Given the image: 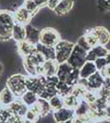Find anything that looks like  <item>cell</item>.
<instances>
[{
  "label": "cell",
  "mask_w": 110,
  "mask_h": 123,
  "mask_svg": "<svg viewBox=\"0 0 110 123\" xmlns=\"http://www.w3.org/2000/svg\"><path fill=\"white\" fill-rule=\"evenodd\" d=\"M31 1H35V0H31Z\"/></svg>",
  "instance_id": "cell-44"
},
{
  "label": "cell",
  "mask_w": 110,
  "mask_h": 123,
  "mask_svg": "<svg viewBox=\"0 0 110 123\" xmlns=\"http://www.w3.org/2000/svg\"><path fill=\"white\" fill-rule=\"evenodd\" d=\"M26 86L28 91L35 93L39 96L45 88V76H26Z\"/></svg>",
  "instance_id": "cell-8"
},
{
  "label": "cell",
  "mask_w": 110,
  "mask_h": 123,
  "mask_svg": "<svg viewBox=\"0 0 110 123\" xmlns=\"http://www.w3.org/2000/svg\"><path fill=\"white\" fill-rule=\"evenodd\" d=\"M61 40L59 33L52 27H46L40 31L39 34V43L48 47L54 48Z\"/></svg>",
  "instance_id": "cell-6"
},
{
  "label": "cell",
  "mask_w": 110,
  "mask_h": 123,
  "mask_svg": "<svg viewBox=\"0 0 110 123\" xmlns=\"http://www.w3.org/2000/svg\"><path fill=\"white\" fill-rule=\"evenodd\" d=\"M56 90L59 96L64 98L67 95L72 94L73 86H70L67 83L63 82V81H59L58 84L56 85Z\"/></svg>",
  "instance_id": "cell-24"
},
{
  "label": "cell",
  "mask_w": 110,
  "mask_h": 123,
  "mask_svg": "<svg viewBox=\"0 0 110 123\" xmlns=\"http://www.w3.org/2000/svg\"><path fill=\"white\" fill-rule=\"evenodd\" d=\"M35 3H36V5L39 8H41L45 6H47L48 0H35Z\"/></svg>",
  "instance_id": "cell-38"
},
{
  "label": "cell",
  "mask_w": 110,
  "mask_h": 123,
  "mask_svg": "<svg viewBox=\"0 0 110 123\" xmlns=\"http://www.w3.org/2000/svg\"><path fill=\"white\" fill-rule=\"evenodd\" d=\"M90 110H91L90 104L86 101L81 99L80 104L77 107V108L75 109V116L78 117H82L90 112Z\"/></svg>",
  "instance_id": "cell-27"
},
{
  "label": "cell",
  "mask_w": 110,
  "mask_h": 123,
  "mask_svg": "<svg viewBox=\"0 0 110 123\" xmlns=\"http://www.w3.org/2000/svg\"><path fill=\"white\" fill-rule=\"evenodd\" d=\"M26 40L29 41L33 44L36 45L37 43L39 42V34H40V31L35 28V26L31 25V24H28L26 25Z\"/></svg>",
  "instance_id": "cell-18"
},
{
  "label": "cell",
  "mask_w": 110,
  "mask_h": 123,
  "mask_svg": "<svg viewBox=\"0 0 110 123\" xmlns=\"http://www.w3.org/2000/svg\"><path fill=\"white\" fill-rule=\"evenodd\" d=\"M17 51L19 54L24 58L32 54L33 53L36 52V45L25 39V40L17 43Z\"/></svg>",
  "instance_id": "cell-15"
},
{
  "label": "cell",
  "mask_w": 110,
  "mask_h": 123,
  "mask_svg": "<svg viewBox=\"0 0 110 123\" xmlns=\"http://www.w3.org/2000/svg\"><path fill=\"white\" fill-rule=\"evenodd\" d=\"M59 80L58 76H45V86L46 87H53L56 88V85L58 84Z\"/></svg>",
  "instance_id": "cell-32"
},
{
  "label": "cell",
  "mask_w": 110,
  "mask_h": 123,
  "mask_svg": "<svg viewBox=\"0 0 110 123\" xmlns=\"http://www.w3.org/2000/svg\"><path fill=\"white\" fill-rule=\"evenodd\" d=\"M39 96L35 93L31 92V91H26V92L21 96V99L22 100V102L25 104L28 108H31V106H33L34 104L38 101Z\"/></svg>",
  "instance_id": "cell-25"
},
{
  "label": "cell",
  "mask_w": 110,
  "mask_h": 123,
  "mask_svg": "<svg viewBox=\"0 0 110 123\" xmlns=\"http://www.w3.org/2000/svg\"><path fill=\"white\" fill-rule=\"evenodd\" d=\"M56 76L59 81H63L70 86L74 87L80 80V71L79 69L74 68L67 62H63L58 65Z\"/></svg>",
  "instance_id": "cell-1"
},
{
  "label": "cell",
  "mask_w": 110,
  "mask_h": 123,
  "mask_svg": "<svg viewBox=\"0 0 110 123\" xmlns=\"http://www.w3.org/2000/svg\"><path fill=\"white\" fill-rule=\"evenodd\" d=\"M16 99H17L16 96L7 86H5L0 92V103L4 107H8Z\"/></svg>",
  "instance_id": "cell-22"
},
{
  "label": "cell",
  "mask_w": 110,
  "mask_h": 123,
  "mask_svg": "<svg viewBox=\"0 0 110 123\" xmlns=\"http://www.w3.org/2000/svg\"><path fill=\"white\" fill-rule=\"evenodd\" d=\"M3 64H2V63L0 62V76H1L2 73H3Z\"/></svg>",
  "instance_id": "cell-41"
},
{
  "label": "cell",
  "mask_w": 110,
  "mask_h": 123,
  "mask_svg": "<svg viewBox=\"0 0 110 123\" xmlns=\"http://www.w3.org/2000/svg\"><path fill=\"white\" fill-rule=\"evenodd\" d=\"M108 52H109V50L104 46H102V45L98 44L95 47H92L91 50L87 52L86 61L95 62L98 58L105 57Z\"/></svg>",
  "instance_id": "cell-14"
},
{
  "label": "cell",
  "mask_w": 110,
  "mask_h": 123,
  "mask_svg": "<svg viewBox=\"0 0 110 123\" xmlns=\"http://www.w3.org/2000/svg\"><path fill=\"white\" fill-rule=\"evenodd\" d=\"M46 60L39 52H35L32 54L24 57L23 64L26 71L30 76H40L42 65Z\"/></svg>",
  "instance_id": "cell-3"
},
{
  "label": "cell",
  "mask_w": 110,
  "mask_h": 123,
  "mask_svg": "<svg viewBox=\"0 0 110 123\" xmlns=\"http://www.w3.org/2000/svg\"><path fill=\"white\" fill-rule=\"evenodd\" d=\"M14 25L13 12L7 10H0V41H7L12 39Z\"/></svg>",
  "instance_id": "cell-2"
},
{
  "label": "cell",
  "mask_w": 110,
  "mask_h": 123,
  "mask_svg": "<svg viewBox=\"0 0 110 123\" xmlns=\"http://www.w3.org/2000/svg\"><path fill=\"white\" fill-rule=\"evenodd\" d=\"M93 31L95 32L98 39V43L99 45L106 46L110 41V32L104 26H96L93 28Z\"/></svg>",
  "instance_id": "cell-16"
},
{
  "label": "cell",
  "mask_w": 110,
  "mask_h": 123,
  "mask_svg": "<svg viewBox=\"0 0 110 123\" xmlns=\"http://www.w3.org/2000/svg\"><path fill=\"white\" fill-rule=\"evenodd\" d=\"M75 117V110L63 107V108L53 112V119L56 123H63L71 120Z\"/></svg>",
  "instance_id": "cell-12"
},
{
  "label": "cell",
  "mask_w": 110,
  "mask_h": 123,
  "mask_svg": "<svg viewBox=\"0 0 110 123\" xmlns=\"http://www.w3.org/2000/svg\"><path fill=\"white\" fill-rule=\"evenodd\" d=\"M13 17H14L15 23L26 25L28 24H30L34 16L28 10L26 9L25 7L22 5L21 7H20L18 9L14 12Z\"/></svg>",
  "instance_id": "cell-10"
},
{
  "label": "cell",
  "mask_w": 110,
  "mask_h": 123,
  "mask_svg": "<svg viewBox=\"0 0 110 123\" xmlns=\"http://www.w3.org/2000/svg\"><path fill=\"white\" fill-rule=\"evenodd\" d=\"M49 103L51 107V110L53 111V112L59 110V109L63 108L64 107V104H63V98H62L58 94H56L55 96L51 98L49 100Z\"/></svg>",
  "instance_id": "cell-28"
},
{
  "label": "cell",
  "mask_w": 110,
  "mask_h": 123,
  "mask_svg": "<svg viewBox=\"0 0 110 123\" xmlns=\"http://www.w3.org/2000/svg\"><path fill=\"white\" fill-rule=\"evenodd\" d=\"M58 63L54 61H45L42 65L40 76H52L57 74Z\"/></svg>",
  "instance_id": "cell-17"
},
{
  "label": "cell",
  "mask_w": 110,
  "mask_h": 123,
  "mask_svg": "<svg viewBox=\"0 0 110 123\" xmlns=\"http://www.w3.org/2000/svg\"><path fill=\"white\" fill-rule=\"evenodd\" d=\"M61 0H48V3H47V7L51 10H54L56 8L58 3H60Z\"/></svg>",
  "instance_id": "cell-36"
},
{
  "label": "cell",
  "mask_w": 110,
  "mask_h": 123,
  "mask_svg": "<svg viewBox=\"0 0 110 123\" xmlns=\"http://www.w3.org/2000/svg\"><path fill=\"white\" fill-rule=\"evenodd\" d=\"M75 46V43L70 42L67 40H61L58 43V44L54 47L56 58L55 61L58 64L63 62H67L69 59L71 53L73 50V48Z\"/></svg>",
  "instance_id": "cell-5"
},
{
  "label": "cell",
  "mask_w": 110,
  "mask_h": 123,
  "mask_svg": "<svg viewBox=\"0 0 110 123\" xmlns=\"http://www.w3.org/2000/svg\"><path fill=\"white\" fill-rule=\"evenodd\" d=\"M87 80V88L89 90L98 92L100 90L104 84V78L101 75L100 71H96L95 74L91 76Z\"/></svg>",
  "instance_id": "cell-11"
},
{
  "label": "cell",
  "mask_w": 110,
  "mask_h": 123,
  "mask_svg": "<svg viewBox=\"0 0 110 123\" xmlns=\"http://www.w3.org/2000/svg\"><path fill=\"white\" fill-rule=\"evenodd\" d=\"M81 102V99L76 97L72 94H69L63 98V104H64V108L74 109L75 110L78 106V104Z\"/></svg>",
  "instance_id": "cell-26"
},
{
  "label": "cell",
  "mask_w": 110,
  "mask_h": 123,
  "mask_svg": "<svg viewBox=\"0 0 110 123\" xmlns=\"http://www.w3.org/2000/svg\"><path fill=\"white\" fill-rule=\"evenodd\" d=\"M36 51L39 52L42 56L45 57L46 61H54L56 58L55 49L53 47H48L41 43L36 44Z\"/></svg>",
  "instance_id": "cell-19"
},
{
  "label": "cell",
  "mask_w": 110,
  "mask_h": 123,
  "mask_svg": "<svg viewBox=\"0 0 110 123\" xmlns=\"http://www.w3.org/2000/svg\"><path fill=\"white\" fill-rule=\"evenodd\" d=\"M94 62H95L97 70L99 71L103 70L105 67H107L108 65H109V63H108V62H107V60H106L105 57H100V58H98Z\"/></svg>",
  "instance_id": "cell-33"
},
{
  "label": "cell",
  "mask_w": 110,
  "mask_h": 123,
  "mask_svg": "<svg viewBox=\"0 0 110 123\" xmlns=\"http://www.w3.org/2000/svg\"><path fill=\"white\" fill-rule=\"evenodd\" d=\"M26 76L21 74H15L10 76L7 80L6 86L13 93L17 98H21L27 91L26 86Z\"/></svg>",
  "instance_id": "cell-4"
},
{
  "label": "cell",
  "mask_w": 110,
  "mask_h": 123,
  "mask_svg": "<svg viewBox=\"0 0 110 123\" xmlns=\"http://www.w3.org/2000/svg\"><path fill=\"white\" fill-rule=\"evenodd\" d=\"M73 6L74 0H61L53 12L58 16H63L71 12Z\"/></svg>",
  "instance_id": "cell-21"
},
{
  "label": "cell",
  "mask_w": 110,
  "mask_h": 123,
  "mask_svg": "<svg viewBox=\"0 0 110 123\" xmlns=\"http://www.w3.org/2000/svg\"><path fill=\"white\" fill-rule=\"evenodd\" d=\"M3 108H4V106H3V104L0 103V114L2 113V112H3Z\"/></svg>",
  "instance_id": "cell-42"
},
{
  "label": "cell",
  "mask_w": 110,
  "mask_h": 123,
  "mask_svg": "<svg viewBox=\"0 0 110 123\" xmlns=\"http://www.w3.org/2000/svg\"><path fill=\"white\" fill-rule=\"evenodd\" d=\"M84 37L85 38L87 43H89L90 46L91 48L99 44V43H98V39H97L96 35H95V32L93 31V29H91V30H89V31H87L84 34Z\"/></svg>",
  "instance_id": "cell-29"
},
{
  "label": "cell",
  "mask_w": 110,
  "mask_h": 123,
  "mask_svg": "<svg viewBox=\"0 0 110 123\" xmlns=\"http://www.w3.org/2000/svg\"><path fill=\"white\" fill-rule=\"evenodd\" d=\"M63 123H73V122H72V119H71V120H68V121H67V122H64Z\"/></svg>",
  "instance_id": "cell-43"
},
{
  "label": "cell",
  "mask_w": 110,
  "mask_h": 123,
  "mask_svg": "<svg viewBox=\"0 0 110 123\" xmlns=\"http://www.w3.org/2000/svg\"><path fill=\"white\" fill-rule=\"evenodd\" d=\"M23 6L25 7V8L28 10L33 16H35L36 14L38 12H39V10L40 9L36 5L35 1H31V0H25V3H24Z\"/></svg>",
  "instance_id": "cell-31"
},
{
  "label": "cell",
  "mask_w": 110,
  "mask_h": 123,
  "mask_svg": "<svg viewBox=\"0 0 110 123\" xmlns=\"http://www.w3.org/2000/svg\"><path fill=\"white\" fill-rule=\"evenodd\" d=\"M56 94H58L56 88H53V87H45V90L42 91L41 94L39 95V98H41L43 99L49 101L51 98L55 96Z\"/></svg>",
  "instance_id": "cell-30"
},
{
  "label": "cell",
  "mask_w": 110,
  "mask_h": 123,
  "mask_svg": "<svg viewBox=\"0 0 110 123\" xmlns=\"http://www.w3.org/2000/svg\"><path fill=\"white\" fill-rule=\"evenodd\" d=\"M101 73V75L104 76V78H110V64L108 65L107 67H105L103 70L99 71Z\"/></svg>",
  "instance_id": "cell-37"
},
{
  "label": "cell",
  "mask_w": 110,
  "mask_h": 123,
  "mask_svg": "<svg viewBox=\"0 0 110 123\" xmlns=\"http://www.w3.org/2000/svg\"><path fill=\"white\" fill-rule=\"evenodd\" d=\"M77 44L79 45L81 48H82L83 49L86 50L87 52L89 50H91V47L90 46V44L87 43L86 39H85V38L84 37V35H83V36H81V37H80V38L78 39V40L77 42Z\"/></svg>",
  "instance_id": "cell-34"
},
{
  "label": "cell",
  "mask_w": 110,
  "mask_h": 123,
  "mask_svg": "<svg viewBox=\"0 0 110 123\" xmlns=\"http://www.w3.org/2000/svg\"><path fill=\"white\" fill-rule=\"evenodd\" d=\"M21 123H35V122H32V121L27 120V119H26V118H23V120H22V122H21Z\"/></svg>",
  "instance_id": "cell-40"
},
{
  "label": "cell",
  "mask_w": 110,
  "mask_h": 123,
  "mask_svg": "<svg viewBox=\"0 0 110 123\" xmlns=\"http://www.w3.org/2000/svg\"><path fill=\"white\" fill-rule=\"evenodd\" d=\"M80 78L81 79H88L90 76L95 74L98 71L96 66H95L94 62L86 61L85 63L83 65L80 69Z\"/></svg>",
  "instance_id": "cell-20"
},
{
  "label": "cell",
  "mask_w": 110,
  "mask_h": 123,
  "mask_svg": "<svg viewBox=\"0 0 110 123\" xmlns=\"http://www.w3.org/2000/svg\"><path fill=\"white\" fill-rule=\"evenodd\" d=\"M86 56L87 51L81 48L77 43H75V46H74L72 52L71 53V56H70L67 62L74 68L80 70L81 67L86 62Z\"/></svg>",
  "instance_id": "cell-7"
},
{
  "label": "cell",
  "mask_w": 110,
  "mask_h": 123,
  "mask_svg": "<svg viewBox=\"0 0 110 123\" xmlns=\"http://www.w3.org/2000/svg\"><path fill=\"white\" fill-rule=\"evenodd\" d=\"M24 118L27 119V120H30V121H32V122H35L38 120V119H39V117H38L37 115L35 113V112H32V111H31V109L29 108Z\"/></svg>",
  "instance_id": "cell-35"
},
{
  "label": "cell",
  "mask_w": 110,
  "mask_h": 123,
  "mask_svg": "<svg viewBox=\"0 0 110 123\" xmlns=\"http://www.w3.org/2000/svg\"><path fill=\"white\" fill-rule=\"evenodd\" d=\"M29 108L31 109L32 112H35L39 117H46L52 111L49 101L43 99V98H38L37 102Z\"/></svg>",
  "instance_id": "cell-9"
},
{
  "label": "cell",
  "mask_w": 110,
  "mask_h": 123,
  "mask_svg": "<svg viewBox=\"0 0 110 123\" xmlns=\"http://www.w3.org/2000/svg\"><path fill=\"white\" fill-rule=\"evenodd\" d=\"M105 58H106V60H107L108 63H109V64H110V50H109V52H108L107 55H106Z\"/></svg>",
  "instance_id": "cell-39"
},
{
  "label": "cell",
  "mask_w": 110,
  "mask_h": 123,
  "mask_svg": "<svg viewBox=\"0 0 110 123\" xmlns=\"http://www.w3.org/2000/svg\"><path fill=\"white\" fill-rule=\"evenodd\" d=\"M26 35V25L15 23L13 29V32H12V38L18 43L21 42V41L25 40Z\"/></svg>",
  "instance_id": "cell-23"
},
{
  "label": "cell",
  "mask_w": 110,
  "mask_h": 123,
  "mask_svg": "<svg viewBox=\"0 0 110 123\" xmlns=\"http://www.w3.org/2000/svg\"><path fill=\"white\" fill-rule=\"evenodd\" d=\"M14 116L24 118L29 108L22 102L21 98H17L11 105L7 107Z\"/></svg>",
  "instance_id": "cell-13"
}]
</instances>
